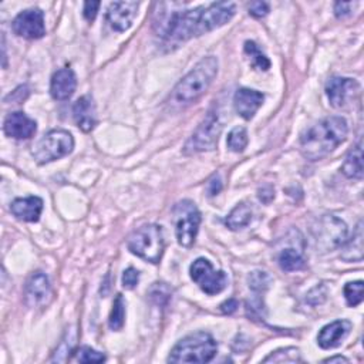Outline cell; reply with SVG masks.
I'll return each instance as SVG.
<instances>
[{
    "label": "cell",
    "instance_id": "cell-15",
    "mask_svg": "<svg viewBox=\"0 0 364 364\" xmlns=\"http://www.w3.org/2000/svg\"><path fill=\"white\" fill-rule=\"evenodd\" d=\"M4 134L14 139H28L37 131V124L34 119L27 117L21 111L10 112L3 124Z\"/></svg>",
    "mask_w": 364,
    "mask_h": 364
},
{
    "label": "cell",
    "instance_id": "cell-2",
    "mask_svg": "<svg viewBox=\"0 0 364 364\" xmlns=\"http://www.w3.org/2000/svg\"><path fill=\"white\" fill-rule=\"evenodd\" d=\"M347 132L348 125L343 117H327L301 134V155L309 161L323 159L346 141Z\"/></svg>",
    "mask_w": 364,
    "mask_h": 364
},
{
    "label": "cell",
    "instance_id": "cell-24",
    "mask_svg": "<svg viewBox=\"0 0 364 364\" xmlns=\"http://www.w3.org/2000/svg\"><path fill=\"white\" fill-rule=\"evenodd\" d=\"M277 262H279V266L286 270V272H294V270H300L304 267L306 262L303 259V256L300 255V252H297L296 249H291V247H287L284 250H282L279 253V257H277Z\"/></svg>",
    "mask_w": 364,
    "mask_h": 364
},
{
    "label": "cell",
    "instance_id": "cell-17",
    "mask_svg": "<svg viewBox=\"0 0 364 364\" xmlns=\"http://www.w3.org/2000/svg\"><path fill=\"white\" fill-rule=\"evenodd\" d=\"M77 87V78L71 68L57 70L50 81V94L57 101L68 100Z\"/></svg>",
    "mask_w": 364,
    "mask_h": 364
},
{
    "label": "cell",
    "instance_id": "cell-4",
    "mask_svg": "<svg viewBox=\"0 0 364 364\" xmlns=\"http://www.w3.org/2000/svg\"><path fill=\"white\" fill-rule=\"evenodd\" d=\"M218 351L216 341L206 331L192 333L179 340L171 350L169 363H208Z\"/></svg>",
    "mask_w": 364,
    "mask_h": 364
},
{
    "label": "cell",
    "instance_id": "cell-36",
    "mask_svg": "<svg viewBox=\"0 0 364 364\" xmlns=\"http://www.w3.org/2000/svg\"><path fill=\"white\" fill-rule=\"evenodd\" d=\"M220 189H222L220 178H219V175H213V178L208 183V192H209L210 196H215V195H218L220 192Z\"/></svg>",
    "mask_w": 364,
    "mask_h": 364
},
{
    "label": "cell",
    "instance_id": "cell-8",
    "mask_svg": "<svg viewBox=\"0 0 364 364\" xmlns=\"http://www.w3.org/2000/svg\"><path fill=\"white\" fill-rule=\"evenodd\" d=\"M175 216V233L178 243L183 247H191L196 239L199 223H200V212L192 200H181L173 208Z\"/></svg>",
    "mask_w": 364,
    "mask_h": 364
},
{
    "label": "cell",
    "instance_id": "cell-26",
    "mask_svg": "<svg viewBox=\"0 0 364 364\" xmlns=\"http://www.w3.org/2000/svg\"><path fill=\"white\" fill-rule=\"evenodd\" d=\"M124 320H125V301L122 299L121 294H118L114 300L111 313H109V318H108V326L111 330H121L124 326Z\"/></svg>",
    "mask_w": 364,
    "mask_h": 364
},
{
    "label": "cell",
    "instance_id": "cell-6",
    "mask_svg": "<svg viewBox=\"0 0 364 364\" xmlns=\"http://www.w3.org/2000/svg\"><path fill=\"white\" fill-rule=\"evenodd\" d=\"M74 148V138L67 129H51L44 134L33 148V156L38 164H47L68 155Z\"/></svg>",
    "mask_w": 364,
    "mask_h": 364
},
{
    "label": "cell",
    "instance_id": "cell-23",
    "mask_svg": "<svg viewBox=\"0 0 364 364\" xmlns=\"http://www.w3.org/2000/svg\"><path fill=\"white\" fill-rule=\"evenodd\" d=\"M341 257L344 260H361L363 259V223L358 222L353 236L344 242V250Z\"/></svg>",
    "mask_w": 364,
    "mask_h": 364
},
{
    "label": "cell",
    "instance_id": "cell-28",
    "mask_svg": "<svg viewBox=\"0 0 364 364\" xmlns=\"http://www.w3.org/2000/svg\"><path fill=\"white\" fill-rule=\"evenodd\" d=\"M247 132H246V128L243 127H235L229 134H228V146L230 151L233 152H242L246 145H247Z\"/></svg>",
    "mask_w": 364,
    "mask_h": 364
},
{
    "label": "cell",
    "instance_id": "cell-14",
    "mask_svg": "<svg viewBox=\"0 0 364 364\" xmlns=\"http://www.w3.org/2000/svg\"><path fill=\"white\" fill-rule=\"evenodd\" d=\"M138 10L136 1H114L108 6L107 20L117 31H125L131 27Z\"/></svg>",
    "mask_w": 364,
    "mask_h": 364
},
{
    "label": "cell",
    "instance_id": "cell-29",
    "mask_svg": "<svg viewBox=\"0 0 364 364\" xmlns=\"http://www.w3.org/2000/svg\"><path fill=\"white\" fill-rule=\"evenodd\" d=\"M363 291H364V284L361 280L355 282H348L344 286V297L348 306L354 307L363 301Z\"/></svg>",
    "mask_w": 364,
    "mask_h": 364
},
{
    "label": "cell",
    "instance_id": "cell-20",
    "mask_svg": "<svg viewBox=\"0 0 364 364\" xmlns=\"http://www.w3.org/2000/svg\"><path fill=\"white\" fill-rule=\"evenodd\" d=\"M73 115L74 121L78 125L80 129L84 132L91 131L95 127L97 122V115H95V105L91 97L82 95L80 97L73 107Z\"/></svg>",
    "mask_w": 364,
    "mask_h": 364
},
{
    "label": "cell",
    "instance_id": "cell-18",
    "mask_svg": "<svg viewBox=\"0 0 364 364\" xmlns=\"http://www.w3.org/2000/svg\"><path fill=\"white\" fill-rule=\"evenodd\" d=\"M351 330V323L348 320H336L330 324H326L318 336H317V343L321 348L328 350L340 346V343L346 338V336Z\"/></svg>",
    "mask_w": 364,
    "mask_h": 364
},
{
    "label": "cell",
    "instance_id": "cell-5",
    "mask_svg": "<svg viewBox=\"0 0 364 364\" xmlns=\"http://www.w3.org/2000/svg\"><path fill=\"white\" fill-rule=\"evenodd\" d=\"M127 246L138 257L151 263H158L165 250L161 226L155 223L142 225L128 236Z\"/></svg>",
    "mask_w": 364,
    "mask_h": 364
},
{
    "label": "cell",
    "instance_id": "cell-34",
    "mask_svg": "<svg viewBox=\"0 0 364 364\" xmlns=\"http://www.w3.org/2000/svg\"><path fill=\"white\" fill-rule=\"evenodd\" d=\"M269 3L266 1H252L249 4V13L253 16V17H264L267 13H269Z\"/></svg>",
    "mask_w": 364,
    "mask_h": 364
},
{
    "label": "cell",
    "instance_id": "cell-38",
    "mask_svg": "<svg viewBox=\"0 0 364 364\" xmlns=\"http://www.w3.org/2000/svg\"><path fill=\"white\" fill-rule=\"evenodd\" d=\"M324 363H348V360L346 357H341V355H336V357H330V358H326Z\"/></svg>",
    "mask_w": 364,
    "mask_h": 364
},
{
    "label": "cell",
    "instance_id": "cell-3",
    "mask_svg": "<svg viewBox=\"0 0 364 364\" xmlns=\"http://www.w3.org/2000/svg\"><path fill=\"white\" fill-rule=\"evenodd\" d=\"M218 65V58L213 55L205 57L196 63V65L175 85L168 98V105L171 108H183L200 98L216 77Z\"/></svg>",
    "mask_w": 364,
    "mask_h": 364
},
{
    "label": "cell",
    "instance_id": "cell-21",
    "mask_svg": "<svg viewBox=\"0 0 364 364\" xmlns=\"http://www.w3.org/2000/svg\"><path fill=\"white\" fill-rule=\"evenodd\" d=\"M341 172L347 178H353V179L363 178V144H361V141H358V144L348 151V154L341 165Z\"/></svg>",
    "mask_w": 364,
    "mask_h": 364
},
{
    "label": "cell",
    "instance_id": "cell-11",
    "mask_svg": "<svg viewBox=\"0 0 364 364\" xmlns=\"http://www.w3.org/2000/svg\"><path fill=\"white\" fill-rule=\"evenodd\" d=\"M53 289L46 273H33L24 284V301L31 309H43L50 304Z\"/></svg>",
    "mask_w": 364,
    "mask_h": 364
},
{
    "label": "cell",
    "instance_id": "cell-32",
    "mask_svg": "<svg viewBox=\"0 0 364 364\" xmlns=\"http://www.w3.org/2000/svg\"><path fill=\"white\" fill-rule=\"evenodd\" d=\"M139 282V272L134 267H128L127 270H124L122 273V286L128 290L134 289Z\"/></svg>",
    "mask_w": 364,
    "mask_h": 364
},
{
    "label": "cell",
    "instance_id": "cell-13",
    "mask_svg": "<svg viewBox=\"0 0 364 364\" xmlns=\"http://www.w3.org/2000/svg\"><path fill=\"white\" fill-rule=\"evenodd\" d=\"M358 91V82L347 77H331L326 82V94L333 107H344Z\"/></svg>",
    "mask_w": 364,
    "mask_h": 364
},
{
    "label": "cell",
    "instance_id": "cell-25",
    "mask_svg": "<svg viewBox=\"0 0 364 364\" xmlns=\"http://www.w3.org/2000/svg\"><path fill=\"white\" fill-rule=\"evenodd\" d=\"M245 53L249 57V61L253 67H256L257 70H269L270 68V61L269 58L264 55V53L259 48V46L255 41L247 40L245 43Z\"/></svg>",
    "mask_w": 364,
    "mask_h": 364
},
{
    "label": "cell",
    "instance_id": "cell-30",
    "mask_svg": "<svg viewBox=\"0 0 364 364\" xmlns=\"http://www.w3.org/2000/svg\"><path fill=\"white\" fill-rule=\"evenodd\" d=\"M272 279L270 276L266 273V272H260V270H255L249 274L247 277V283H249V287L256 291V293H260V291H264L269 284H270Z\"/></svg>",
    "mask_w": 364,
    "mask_h": 364
},
{
    "label": "cell",
    "instance_id": "cell-33",
    "mask_svg": "<svg viewBox=\"0 0 364 364\" xmlns=\"http://www.w3.org/2000/svg\"><path fill=\"white\" fill-rule=\"evenodd\" d=\"M355 6H357L355 1L354 3L353 1H337V3H334V14L338 18L347 17L351 14V11Z\"/></svg>",
    "mask_w": 364,
    "mask_h": 364
},
{
    "label": "cell",
    "instance_id": "cell-1",
    "mask_svg": "<svg viewBox=\"0 0 364 364\" xmlns=\"http://www.w3.org/2000/svg\"><path fill=\"white\" fill-rule=\"evenodd\" d=\"M236 11L232 1H218L186 11H172L159 20V36L166 41H186L226 24Z\"/></svg>",
    "mask_w": 364,
    "mask_h": 364
},
{
    "label": "cell",
    "instance_id": "cell-10",
    "mask_svg": "<svg viewBox=\"0 0 364 364\" xmlns=\"http://www.w3.org/2000/svg\"><path fill=\"white\" fill-rule=\"evenodd\" d=\"M192 280L206 294H218L225 290L228 284V276L223 270H215L210 262L205 257H198L189 267Z\"/></svg>",
    "mask_w": 364,
    "mask_h": 364
},
{
    "label": "cell",
    "instance_id": "cell-9",
    "mask_svg": "<svg viewBox=\"0 0 364 364\" xmlns=\"http://www.w3.org/2000/svg\"><path fill=\"white\" fill-rule=\"evenodd\" d=\"M311 230L316 247L321 252L337 249L347 240V225L334 215L321 216Z\"/></svg>",
    "mask_w": 364,
    "mask_h": 364
},
{
    "label": "cell",
    "instance_id": "cell-7",
    "mask_svg": "<svg viewBox=\"0 0 364 364\" xmlns=\"http://www.w3.org/2000/svg\"><path fill=\"white\" fill-rule=\"evenodd\" d=\"M222 132V122L215 111H209L183 146V154L191 155L203 151H212L218 145Z\"/></svg>",
    "mask_w": 364,
    "mask_h": 364
},
{
    "label": "cell",
    "instance_id": "cell-27",
    "mask_svg": "<svg viewBox=\"0 0 364 364\" xmlns=\"http://www.w3.org/2000/svg\"><path fill=\"white\" fill-rule=\"evenodd\" d=\"M301 361L300 351L296 347H286L276 350L266 358H263V363H299Z\"/></svg>",
    "mask_w": 364,
    "mask_h": 364
},
{
    "label": "cell",
    "instance_id": "cell-31",
    "mask_svg": "<svg viewBox=\"0 0 364 364\" xmlns=\"http://www.w3.org/2000/svg\"><path fill=\"white\" fill-rule=\"evenodd\" d=\"M75 358L80 363H102V361H105V355L102 353H100L91 347H87V346H82L77 350Z\"/></svg>",
    "mask_w": 364,
    "mask_h": 364
},
{
    "label": "cell",
    "instance_id": "cell-37",
    "mask_svg": "<svg viewBox=\"0 0 364 364\" xmlns=\"http://www.w3.org/2000/svg\"><path fill=\"white\" fill-rule=\"evenodd\" d=\"M237 307H239V303H237V300H235V299H228L226 301H223V303L220 304V310H222V313H225V314H232L233 311H236Z\"/></svg>",
    "mask_w": 364,
    "mask_h": 364
},
{
    "label": "cell",
    "instance_id": "cell-19",
    "mask_svg": "<svg viewBox=\"0 0 364 364\" xmlns=\"http://www.w3.org/2000/svg\"><path fill=\"white\" fill-rule=\"evenodd\" d=\"M10 210L20 220L37 222L43 210V200L38 196L17 198L11 202Z\"/></svg>",
    "mask_w": 364,
    "mask_h": 364
},
{
    "label": "cell",
    "instance_id": "cell-22",
    "mask_svg": "<svg viewBox=\"0 0 364 364\" xmlns=\"http://www.w3.org/2000/svg\"><path fill=\"white\" fill-rule=\"evenodd\" d=\"M252 220V208L246 202L237 203L230 213L226 216L225 223L230 230H239L245 226H247Z\"/></svg>",
    "mask_w": 364,
    "mask_h": 364
},
{
    "label": "cell",
    "instance_id": "cell-35",
    "mask_svg": "<svg viewBox=\"0 0 364 364\" xmlns=\"http://www.w3.org/2000/svg\"><path fill=\"white\" fill-rule=\"evenodd\" d=\"M98 7H100V1H85L84 3V17L88 20V21H92L97 16V11H98Z\"/></svg>",
    "mask_w": 364,
    "mask_h": 364
},
{
    "label": "cell",
    "instance_id": "cell-12",
    "mask_svg": "<svg viewBox=\"0 0 364 364\" xmlns=\"http://www.w3.org/2000/svg\"><path fill=\"white\" fill-rule=\"evenodd\" d=\"M11 28L20 37L30 40L41 38L46 34L44 14L40 9H27L16 16Z\"/></svg>",
    "mask_w": 364,
    "mask_h": 364
},
{
    "label": "cell",
    "instance_id": "cell-16",
    "mask_svg": "<svg viewBox=\"0 0 364 364\" xmlns=\"http://www.w3.org/2000/svg\"><path fill=\"white\" fill-rule=\"evenodd\" d=\"M264 95L260 91L250 90V88H239L233 95V105L236 112L245 118L252 119L256 111L263 104Z\"/></svg>",
    "mask_w": 364,
    "mask_h": 364
}]
</instances>
